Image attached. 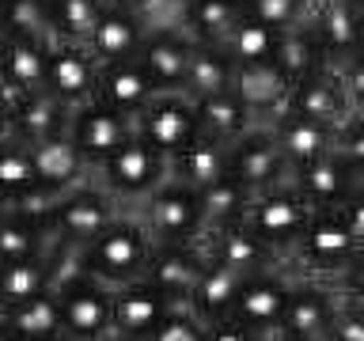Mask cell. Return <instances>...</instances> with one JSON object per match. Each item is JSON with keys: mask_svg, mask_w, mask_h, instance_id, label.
Instances as JSON below:
<instances>
[{"mask_svg": "<svg viewBox=\"0 0 364 341\" xmlns=\"http://www.w3.org/2000/svg\"><path fill=\"white\" fill-rule=\"evenodd\" d=\"M156 239L148 232V224L141 216H118L107 232H99L87 243V273H95L107 284H129L136 277H144L148 258H152Z\"/></svg>", "mask_w": 364, "mask_h": 341, "instance_id": "6da1fadb", "label": "cell"}, {"mask_svg": "<svg viewBox=\"0 0 364 341\" xmlns=\"http://www.w3.org/2000/svg\"><path fill=\"white\" fill-rule=\"evenodd\" d=\"M311 212H315V205L304 197L300 186H296V178H292V182L273 186V190L255 193L250 205H247L243 224L258 239H266L281 258H292V250H296V243H300V235H304L307 220H311Z\"/></svg>", "mask_w": 364, "mask_h": 341, "instance_id": "7a4b0ae2", "label": "cell"}, {"mask_svg": "<svg viewBox=\"0 0 364 341\" xmlns=\"http://www.w3.org/2000/svg\"><path fill=\"white\" fill-rule=\"evenodd\" d=\"M141 220L148 224L156 243H201L205 239V209L201 190L167 175L141 201Z\"/></svg>", "mask_w": 364, "mask_h": 341, "instance_id": "3957f363", "label": "cell"}, {"mask_svg": "<svg viewBox=\"0 0 364 341\" xmlns=\"http://www.w3.org/2000/svg\"><path fill=\"white\" fill-rule=\"evenodd\" d=\"M136 136L148 141L159 156L175 159L178 152L201 136V121H198V107L186 91H159L148 107L136 114Z\"/></svg>", "mask_w": 364, "mask_h": 341, "instance_id": "277c9868", "label": "cell"}, {"mask_svg": "<svg viewBox=\"0 0 364 341\" xmlns=\"http://www.w3.org/2000/svg\"><path fill=\"white\" fill-rule=\"evenodd\" d=\"M167 175H171V159L159 156L148 141H141V136H133V141L122 144L102 167H95V178L118 201H144Z\"/></svg>", "mask_w": 364, "mask_h": 341, "instance_id": "5b68a950", "label": "cell"}, {"mask_svg": "<svg viewBox=\"0 0 364 341\" xmlns=\"http://www.w3.org/2000/svg\"><path fill=\"white\" fill-rule=\"evenodd\" d=\"M357 250H360L357 235L349 232V224L341 220L338 209H315L289 261L311 273H330V281H334Z\"/></svg>", "mask_w": 364, "mask_h": 341, "instance_id": "8992f818", "label": "cell"}, {"mask_svg": "<svg viewBox=\"0 0 364 341\" xmlns=\"http://www.w3.org/2000/svg\"><path fill=\"white\" fill-rule=\"evenodd\" d=\"M65 318V337L68 341H107L114 337V284L99 281L95 273L80 277L57 292Z\"/></svg>", "mask_w": 364, "mask_h": 341, "instance_id": "52a82bcc", "label": "cell"}, {"mask_svg": "<svg viewBox=\"0 0 364 341\" xmlns=\"http://www.w3.org/2000/svg\"><path fill=\"white\" fill-rule=\"evenodd\" d=\"M232 178H239L250 193L273 190L281 182L296 178V167L284 159L281 141L269 121H258L247 136H239L232 144Z\"/></svg>", "mask_w": 364, "mask_h": 341, "instance_id": "ba28073f", "label": "cell"}, {"mask_svg": "<svg viewBox=\"0 0 364 341\" xmlns=\"http://www.w3.org/2000/svg\"><path fill=\"white\" fill-rule=\"evenodd\" d=\"M68 133H73L76 148L84 152L87 167L95 170V167L107 163V159L118 152L122 144H129V141H133V136H136V121L129 118V114L114 110L110 102L91 99V102H84V107H76V110H73Z\"/></svg>", "mask_w": 364, "mask_h": 341, "instance_id": "9c48e42d", "label": "cell"}, {"mask_svg": "<svg viewBox=\"0 0 364 341\" xmlns=\"http://www.w3.org/2000/svg\"><path fill=\"white\" fill-rule=\"evenodd\" d=\"M284 266L269 269V273H255V277H247L243 292H239L235 300V311L232 318H239L243 326H250L258 334V341H284L281 318H284V307H289V296H292V284L281 273Z\"/></svg>", "mask_w": 364, "mask_h": 341, "instance_id": "30bf717a", "label": "cell"}, {"mask_svg": "<svg viewBox=\"0 0 364 341\" xmlns=\"http://www.w3.org/2000/svg\"><path fill=\"white\" fill-rule=\"evenodd\" d=\"M209 266V247L201 243H156L144 281H152L171 303H190L201 273Z\"/></svg>", "mask_w": 364, "mask_h": 341, "instance_id": "8fae6325", "label": "cell"}, {"mask_svg": "<svg viewBox=\"0 0 364 341\" xmlns=\"http://www.w3.org/2000/svg\"><path fill=\"white\" fill-rule=\"evenodd\" d=\"M338 303H341V292L334 281H326V277L296 281L289 307H284V318H281L284 334L292 341H323L330 334Z\"/></svg>", "mask_w": 364, "mask_h": 341, "instance_id": "7c38bea8", "label": "cell"}, {"mask_svg": "<svg viewBox=\"0 0 364 341\" xmlns=\"http://www.w3.org/2000/svg\"><path fill=\"white\" fill-rule=\"evenodd\" d=\"M118 197L102 186V182L91 175V182H80V186L65 197L61 212L53 216V227L61 239H73V243H91L99 232H107V227L118 220Z\"/></svg>", "mask_w": 364, "mask_h": 341, "instance_id": "4fadbf2b", "label": "cell"}, {"mask_svg": "<svg viewBox=\"0 0 364 341\" xmlns=\"http://www.w3.org/2000/svg\"><path fill=\"white\" fill-rule=\"evenodd\" d=\"M46 87L68 107H84V102L99 99V61L91 57L87 45L80 42H50V76Z\"/></svg>", "mask_w": 364, "mask_h": 341, "instance_id": "5bb4252c", "label": "cell"}, {"mask_svg": "<svg viewBox=\"0 0 364 341\" xmlns=\"http://www.w3.org/2000/svg\"><path fill=\"white\" fill-rule=\"evenodd\" d=\"M289 114H304V118H315V121H326L341 129L353 114V102H349V91H346V80H341V68L326 65L318 72L304 76L300 84H292V95H289Z\"/></svg>", "mask_w": 364, "mask_h": 341, "instance_id": "9a60e30c", "label": "cell"}, {"mask_svg": "<svg viewBox=\"0 0 364 341\" xmlns=\"http://www.w3.org/2000/svg\"><path fill=\"white\" fill-rule=\"evenodd\" d=\"M307 23L318 34L326 61L334 68H341L364 50V11H357L349 0H315Z\"/></svg>", "mask_w": 364, "mask_h": 341, "instance_id": "2e32d148", "label": "cell"}, {"mask_svg": "<svg viewBox=\"0 0 364 341\" xmlns=\"http://www.w3.org/2000/svg\"><path fill=\"white\" fill-rule=\"evenodd\" d=\"M46 76H50V45L38 38L8 34V45L0 53V87L8 91L11 107L23 95L46 91Z\"/></svg>", "mask_w": 364, "mask_h": 341, "instance_id": "e0dca14e", "label": "cell"}, {"mask_svg": "<svg viewBox=\"0 0 364 341\" xmlns=\"http://www.w3.org/2000/svg\"><path fill=\"white\" fill-rule=\"evenodd\" d=\"M205 247H209L213 261H224V266L247 273V277L269 273L277 266H289V258H281L277 250H273L266 239H258L243 220L232 224V227H220V232H213V235H205Z\"/></svg>", "mask_w": 364, "mask_h": 341, "instance_id": "ac0fdd59", "label": "cell"}, {"mask_svg": "<svg viewBox=\"0 0 364 341\" xmlns=\"http://www.w3.org/2000/svg\"><path fill=\"white\" fill-rule=\"evenodd\" d=\"M171 307L175 303L144 277H136L129 284H118V288H114V334L148 337L159 323H164V315Z\"/></svg>", "mask_w": 364, "mask_h": 341, "instance_id": "d6986e66", "label": "cell"}, {"mask_svg": "<svg viewBox=\"0 0 364 341\" xmlns=\"http://www.w3.org/2000/svg\"><path fill=\"white\" fill-rule=\"evenodd\" d=\"M232 91L250 107L258 121L281 118L292 95V80L277 68V61H258V65H235Z\"/></svg>", "mask_w": 364, "mask_h": 341, "instance_id": "ffe728a7", "label": "cell"}, {"mask_svg": "<svg viewBox=\"0 0 364 341\" xmlns=\"http://www.w3.org/2000/svg\"><path fill=\"white\" fill-rule=\"evenodd\" d=\"M190 53H193L190 34L159 31V34H144V45H141V53H136V61L144 65V72L152 76V84L159 91H186Z\"/></svg>", "mask_w": 364, "mask_h": 341, "instance_id": "44dd1931", "label": "cell"}, {"mask_svg": "<svg viewBox=\"0 0 364 341\" xmlns=\"http://www.w3.org/2000/svg\"><path fill=\"white\" fill-rule=\"evenodd\" d=\"M296 186H300V193L315 205V209H338V205L360 186V170L341 152H330V156L296 170Z\"/></svg>", "mask_w": 364, "mask_h": 341, "instance_id": "7402d4cb", "label": "cell"}, {"mask_svg": "<svg viewBox=\"0 0 364 341\" xmlns=\"http://www.w3.org/2000/svg\"><path fill=\"white\" fill-rule=\"evenodd\" d=\"M273 133H277L281 141V152L284 159L300 170L307 163H315V159L330 156L338 148V129L326 121H315V118H304V114H289L284 110L281 118H273Z\"/></svg>", "mask_w": 364, "mask_h": 341, "instance_id": "603a6c76", "label": "cell"}, {"mask_svg": "<svg viewBox=\"0 0 364 341\" xmlns=\"http://www.w3.org/2000/svg\"><path fill=\"white\" fill-rule=\"evenodd\" d=\"M156 95H159V87L152 84V76L144 72V65L136 61V57L99 65V99L110 102L114 110L136 118Z\"/></svg>", "mask_w": 364, "mask_h": 341, "instance_id": "cb8c5ba5", "label": "cell"}, {"mask_svg": "<svg viewBox=\"0 0 364 341\" xmlns=\"http://www.w3.org/2000/svg\"><path fill=\"white\" fill-rule=\"evenodd\" d=\"M68 121H73V107L65 99H57L50 87L34 91V95H23L11 107V136H19L23 144L50 141V136L68 129Z\"/></svg>", "mask_w": 364, "mask_h": 341, "instance_id": "d4e9b609", "label": "cell"}, {"mask_svg": "<svg viewBox=\"0 0 364 341\" xmlns=\"http://www.w3.org/2000/svg\"><path fill=\"white\" fill-rule=\"evenodd\" d=\"M141 45H144V27H141V19H136V11L118 8V4H107L102 19L95 23V31H91V38H87V50L99 65L129 61V57L141 53Z\"/></svg>", "mask_w": 364, "mask_h": 341, "instance_id": "484cf974", "label": "cell"}, {"mask_svg": "<svg viewBox=\"0 0 364 341\" xmlns=\"http://www.w3.org/2000/svg\"><path fill=\"white\" fill-rule=\"evenodd\" d=\"M171 175L182 178L193 190H209L213 182L232 175V144L201 133L186 152H178L175 159H171Z\"/></svg>", "mask_w": 364, "mask_h": 341, "instance_id": "4316f807", "label": "cell"}, {"mask_svg": "<svg viewBox=\"0 0 364 341\" xmlns=\"http://www.w3.org/2000/svg\"><path fill=\"white\" fill-rule=\"evenodd\" d=\"M193 107H198L201 133H209V136H216V141H224V144H235L239 136H247L258 125V118L250 114V107L235 95L232 87L193 99Z\"/></svg>", "mask_w": 364, "mask_h": 341, "instance_id": "83f0119b", "label": "cell"}, {"mask_svg": "<svg viewBox=\"0 0 364 341\" xmlns=\"http://www.w3.org/2000/svg\"><path fill=\"white\" fill-rule=\"evenodd\" d=\"M31 156H34V170H38V178L46 186H76V182L95 175L68 129L50 136V141H42V144H31Z\"/></svg>", "mask_w": 364, "mask_h": 341, "instance_id": "f1b7e54d", "label": "cell"}, {"mask_svg": "<svg viewBox=\"0 0 364 341\" xmlns=\"http://www.w3.org/2000/svg\"><path fill=\"white\" fill-rule=\"evenodd\" d=\"M243 284H247V273H239V269H232V266H224V261H213V258H209V266H205L198 288H193L190 307L205 318V323L232 318Z\"/></svg>", "mask_w": 364, "mask_h": 341, "instance_id": "f546056e", "label": "cell"}, {"mask_svg": "<svg viewBox=\"0 0 364 341\" xmlns=\"http://www.w3.org/2000/svg\"><path fill=\"white\" fill-rule=\"evenodd\" d=\"M273 61H277V68L292 80V84H300L304 76H311V72H318V68L330 65L323 42H318V34L311 31V23H300V27H292V31H281Z\"/></svg>", "mask_w": 364, "mask_h": 341, "instance_id": "4dcf8cb0", "label": "cell"}, {"mask_svg": "<svg viewBox=\"0 0 364 341\" xmlns=\"http://www.w3.org/2000/svg\"><path fill=\"white\" fill-rule=\"evenodd\" d=\"M0 323H8L23 341H46V337H61L65 334V318H61V300L57 292H42L27 303H16L0 315Z\"/></svg>", "mask_w": 364, "mask_h": 341, "instance_id": "1f68e13d", "label": "cell"}, {"mask_svg": "<svg viewBox=\"0 0 364 341\" xmlns=\"http://www.w3.org/2000/svg\"><path fill=\"white\" fill-rule=\"evenodd\" d=\"M235 80V61L228 57L224 45L213 42H193L190 53V72H186V95L201 99L213 95V91H228Z\"/></svg>", "mask_w": 364, "mask_h": 341, "instance_id": "d6a6232c", "label": "cell"}, {"mask_svg": "<svg viewBox=\"0 0 364 341\" xmlns=\"http://www.w3.org/2000/svg\"><path fill=\"white\" fill-rule=\"evenodd\" d=\"M50 292V258L34 254L0 266V315L16 303H27L34 296Z\"/></svg>", "mask_w": 364, "mask_h": 341, "instance_id": "836d02e7", "label": "cell"}, {"mask_svg": "<svg viewBox=\"0 0 364 341\" xmlns=\"http://www.w3.org/2000/svg\"><path fill=\"white\" fill-rule=\"evenodd\" d=\"M247 16L243 0H190L186 11V34L193 42H213L220 45L228 34L239 27V19Z\"/></svg>", "mask_w": 364, "mask_h": 341, "instance_id": "e575fe53", "label": "cell"}, {"mask_svg": "<svg viewBox=\"0 0 364 341\" xmlns=\"http://www.w3.org/2000/svg\"><path fill=\"white\" fill-rule=\"evenodd\" d=\"M250 193L239 178H220L213 182L209 190H201V209H205V235L220 232V227H232L247 216V205H250Z\"/></svg>", "mask_w": 364, "mask_h": 341, "instance_id": "d590c367", "label": "cell"}, {"mask_svg": "<svg viewBox=\"0 0 364 341\" xmlns=\"http://www.w3.org/2000/svg\"><path fill=\"white\" fill-rule=\"evenodd\" d=\"M0 23L19 38H38L46 45L57 38L50 0H0Z\"/></svg>", "mask_w": 364, "mask_h": 341, "instance_id": "8d00e7d4", "label": "cell"}, {"mask_svg": "<svg viewBox=\"0 0 364 341\" xmlns=\"http://www.w3.org/2000/svg\"><path fill=\"white\" fill-rule=\"evenodd\" d=\"M277 38H281V31H273V27H266V23L243 16L239 27L228 34L220 45L228 50V57H232L235 65H258V61H273Z\"/></svg>", "mask_w": 364, "mask_h": 341, "instance_id": "74e56055", "label": "cell"}, {"mask_svg": "<svg viewBox=\"0 0 364 341\" xmlns=\"http://www.w3.org/2000/svg\"><path fill=\"white\" fill-rule=\"evenodd\" d=\"M38 170H34V156L31 144H23L19 136H0V193H8L11 201L19 193H27L38 186Z\"/></svg>", "mask_w": 364, "mask_h": 341, "instance_id": "f35d334b", "label": "cell"}, {"mask_svg": "<svg viewBox=\"0 0 364 341\" xmlns=\"http://www.w3.org/2000/svg\"><path fill=\"white\" fill-rule=\"evenodd\" d=\"M107 4H110V0H50L57 38H61V42L87 45L91 31H95V23L102 19ZM57 38H53V42H57Z\"/></svg>", "mask_w": 364, "mask_h": 341, "instance_id": "ab89813d", "label": "cell"}, {"mask_svg": "<svg viewBox=\"0 0 364 341\" xmlns=\"http://www.w3.org/2000/svg\"><path fill=\"white\" fill-rule=\"evenodd\" d=\"M311 4L315 0H243L247 16L266 23L273 31H292L300 23L311 19Z\"/></svg>", "mask_w": 364, "mask_h": 341, "instance_id": "60d3db41", "label": "cell"}, {"mask_svg": "<svg viewBox=\"0 0 364 341\" xmlns=\"http://www.w3.org/2000/svg\"><path fill=\"white\" fill-rule=\"evenodd\" d=\"M80 277H87V243L61 239L50 250V292H65Z\"/></svg>", "mask_w": 364, "mask_h": 341, "instance_id": "b9f144b4", "label": "cell"}, {"mask_svg": "<svg viewBox=\"0 0 364 341\" xmlns=\"http://www.w3.org/2000/svg\"><path fill=\"white\" fill-rule=\"evenodd\" d=\"M76 186H80V182H76ZM76 186H46V182H38L34 190L19 193V197L11 201V209L23 212V216H31L34 224H53V216L61 212L65 197H68Z\"/></svg>", "mask_w": 364, "mask_h": 341, "instance_id": "7bdbcfd3", "label": "cell"}, {"mask_svg": "<svg viewBox=\"0 0 364 341\" xmlns=\"http://www.w3.org/2000/svg\"><path fill=\"white\" fill-rule=\"evenodd\" d=\"M205 334H209V323L190 303H175L164 315V323L148 334V341H205Z\"/></svg>", "mask_w": 364, "mask_h": 341, "instance_id": "ee69618b", "label": "cell"}, {"mask_svg": "<svg viewBox=\"0 0 364 341\" xmlns=\"http://www.w3.org/2000/svg\"><path fill=\"white\" fill-rule=\"evenodd\" d=\"M133 11H136V19H141L144 34H159V31H182L186 34L190 0H141Z\"/></svg>", "mask_w": 364, "mask_h": 341, "instance_id": "f6af8a7d", "label": "cell"}, {"mask_svg": "<svg viewBox=\"0 0 364 341\" xmlns=\"http://www.w3.org/2000/svg\"><path fill=\"white\" fill-rule=\"evenodd\" d=\"M323 341H364V303H353L341 296L334 323H330V334Z\"/></svg>", "mask_w": 364, "mask_h": 341, "instance_id": "bcb514c9", "label": "cell"}, {"mask_svg": "<svg viewBox=\"0 0 364 341\" xmlns=\"http://www.w3.org/2000/svg\"><path fill=\"white\" fill-rule=\"evenodd\" d=\"M334 152H341V156H346L349 163L364 175V110H357V114H353V118L338 129V148H334Z\"/></svg>", "mask_w": 364, "mask_h": 341, "instance_id": "7dc6e473", "label": "cell"}, {"mask_svg": "<svg viewBox=\"0 0 364 341\" xmlns=\"http://www.w3.org/2000/svg\"><path fill=\"white\" fill-rule=\"evenodd\" d=\"M334 284H338V292L346 296V300L364 303V247L346 261V269H341L338 277H334Z\"/></svg>", "mask_w": 364, "mask_h": 341, "instance_id": "c3c4849f", "label": "cell"}, {"mask_svg": "<svg viewBox=\"0 0 364 341\" xmlns=\"http://www.w3.org/2000/svg\"><path fill=\"white\" fill-rule=\"evenodd\" d=\"M338 212H341V220L349 224V232L357 235V243L364 247V182H360V186L349 193L346 201L338 205Z\"/></svg>", "mask_w": 364, "mask_h": 341, "instance_id": "681fc988", "label": "cell"}, {"mask_svg": "<svg viewBox=\"0 0 364 341\" xmlns=\"http://www.w3.org/2000/svg\"><path fill=\"white\" fill-rule=\"evenodd\" d=\"M341 80H346V91H349L353 110H364V50L353 57V61L341 65Z\"/></svg>", "mask_w": 364, "mask_h": 341, "instance_id": "f907efd6", "label": "cell"}, {"mask_svg": "<svg viewBox=\"0 0 364 341\" xmlns=\"http://www.w3.org/2000/svg\"><path fill=\"white\" fill-rule=\"evenodd\" d=\"M205 341H258V334L250 326H243L239 318H216V323H209Z\"/></svg>", "mask_w": 364, "mask_h": 341, "instance_id": "816d5d0a", "label": "cell"}, {"mask_svg": "<svg viewBox=\"0 0 364 341\" xmlns=\"http://www.w3.org/2000/svg\"><path fill=\"white\" fill-rule=\"evenodd\" d=\"M11 133V99H8V91L0 87V136H8Z\"/></svg>", "mask_w": 364, "mask_h": 341, "instance_id": "f5cc1de1", "label": "cell"}, {"mask_svg": "<svg viewBox=\"0 0 364 341\" xmlns=\"http://www.w3.org/2000/svg\"><path fill=\"white\" fill-rule=\"evenodd\" d=\"M0 341H23L19 334H16V330H11L8 323H0Z\"/></svg>", "mask_w": 364, "mask_h": 341, "instance_id": "db71d44e", "label": "cell"}, {"mask_svg": "<svg viewBox=\"0 0 364 341\" xmlns=\"http://www.w3.org/2000/svg\"><path fill=\"white\" fill-rule=\"evenodd\" d=\"M8 212H11V197H8V193H0V224L8 220Z\"/></svg>", "mask_w": 364, "mask_h": 341, "instance_id": "11a10c76", "label": "cell"}, {"mask_svg": "<svg viewBox=\"0 0 364 341\" xmlns=\"http://www.w3.org/2000/svg\"><path fill=\"white\" fill-rule=\"evenodd\" d=\"M110 4H118V8H136L141 0H110Z\"/></svg>", "mask_w": 364, "mask_h": 341, "instance_id": "9f6ffc18", "label": "cell"}, {"mask_svg": "<svg viewBox=\"0 0 364 341\" xmlns=\"http://www.w3.org/2000/svg\"><path fill=\"white\" fill-rule=\"evenodd\" d=\"M4 45H8V27L0 23V53H4Z\"/></svg>", "mask_w": 364, "mask_h": 341, "instance_id": "6f0895ef", "label": "cell"}, {"mask_svg": "<svg viewBox=\"0 0 364 341\" xmlns=\"http://www.w3.org/2000/svg\"><path fill=\"white\" fill-rule=\"evenodd\" d=\"M107 341H148V337H125V334H114V337H107Z\"/></svg>", "mask_w": 364, "mask_h": 341, "instance_id": "680465c9", "label": "cell"}, {"mask_svg": "<svg viewBox=\"0 0 364 341\" xmlns=\"http://www.w3.org/2000/svg\"><path fill=\"white\" fill-rule=\"evenodd\" d=\"M349 4H353V8H357V11H364V0H349Z\"/></svg>", "mask_w": 364, "mask_h": 341, "instance_id": "91938a15", "label": "cell"}, {"mask_svg": "<svg viewBox=\"0 0 364 341\" xmlns=\"http://www.w3.org/2000/svg\"><path fill=\"white\" fill-rule=\"evenodd\" d=\"M46 341H68V337H65V334H61V337H46Z\"/></svg>", "mask_w": 364, "mask_h": 341, "instance_id": "94428289", "label": "cell"}, {"mask_svg": "<svg viewBox=\"0 0 364 341\" xmlns=\"http://www.w3.org/2000/svg\"><path fill=\"white\" fill-rule=\"evenodd\" d=\"M284 341H292V337H284Z\"/></svg>", "mask_w": 364, "mask_h": 341, "instance_id": "6125c7cd", "label": "cell"}, {"mask_svg": "<svg viewBox=\"0 0 364 341\" xmlns=\"http://www.w3.org/2000/svg\"><path fill=\"white\" fill-rule=\"evenodd\" d=\"M360 182H364V175H360Z\"/></svg>", "mask_w": 364, "mask_h": 341, "instance_id": "be15d7a7", "label": "cell"}, {"mask_svg": "<svg viewBox=\"0 0 364 341\" xmlns=\"http://www.w3.org/2000/svg\"><path fill=\"white\" fill-rule=\"evenodd\" d=\"M0 266H4V261H0Z\"/></svg>", "mask_w": 364, "mask_h": 341, "instance_id": "e7e4bbea", "label": "cell"}]
</instances>
